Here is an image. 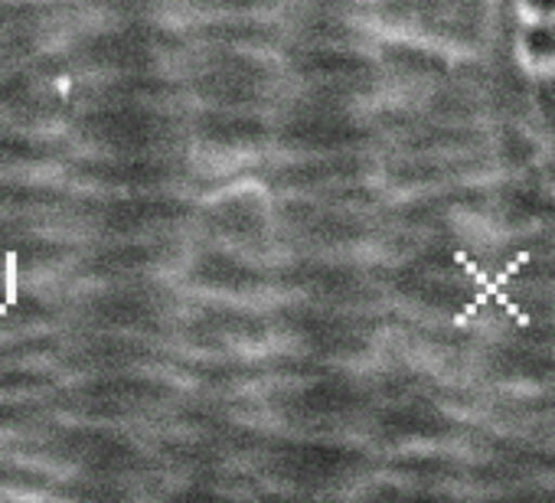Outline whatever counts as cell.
<instances>
[{
  "mask_svg": "<svg viewBox=\"0 0 555 503\" xmlns=\"http://www.w3.org/2000/svg\"><path fill=\"white\" fill-rule=\"evenodd\" d=\"M295 73L305 82L308 95L344 102V105L373 92L376 86V66L363 53L337 47V43L305 50L295 63Z\"/></svg>",
  "mask_w": 555,
  "mask_h": 503,
  "instance_id": "obj_1",
  "label": "cell"
},
{
  "mask_svg": "<svg viewBox=\"0 0 555 503\" xmlns=\"http://www.w3.org/2000/svg\"><path fill=\"white\" fill-rule=\"evenodd\" d=\"M366 138V128L347 112L344 102L308 95L282 125V144L301 154H344Z\"/></svg>",
  "mask_w": 555,
  "mask_h": 503,
  "instance_id": "obj_2",
  "label": "cell"
},
{
  "mask_svg": "<svg viewBox=\"0 0 555 503\" xmlns=\"http://www.w3.org/2000/svg\"><path fill=\"white\" fill-rule=\"evenodd\" d=\"M396 288L405 301L428 311H457L470 298L467 269L457 259H451L448 252H428V256L409 262L399 272Z\"/></svg>",
  "mask_w": 555,
  "mask_h": 503,
  "instance_id": "obj_3",
  "label": "cell"
},
{
  "mask_svg": "<svg viewBox=\"0 0 555 503\" xmlns=\"http://www.w3.org/2000/svg\"><path fill=\"white\" fill-rule=\"evenodd\" d=\"M292 334L321 357H357L370 347V327L353 314V308L308 305L288 311Z\"/></svg>",
  "mask_w": 555,
  "mask_h": 503,
  "instance_id": "obj_4",
  "label": "cell"
},
{
  "mask_svg": "<svg viewBox=\"0 0 555 503\" xmlns=\"http://www.w3.org/2000/svg\"><path fill=\"white\" fill-rule=\"evenodd\" d=\"M295 292H301V301L308 305H327V308H357L366 298V282L350 266H331V262H308L298 266L292 275Z\"/></svg>",
  "mask_w": 555,
  "mask_h": 503,
  "instance_id": "obj_5",
  "label": "cell"
},
{
  "mask_svg": "<svg viewBox=\"0 0 555 503\" xmlns=\"http://www.w3.org/2000/svg\"><path fill=\"white\" fill-rule=\"evenodd\" d=\"M360 409V392L347 379H318L301 386L292 396L288 415H295L305 425L331 428L334 422H347Z\"/></svg>",
  "mask_w": 555,
  "mask_h": 503,
  "instance_id": "obj_6",
  "label": "cell"
},
{
  "mask_svg": "<svg viewBox=\"0 0 555 503\" xmlns=\"http://www.w3.org/2000/svg\"><path fill=\"white\" fill-rule=\"evenodd\" d=\"M209 99H216L222 108H245L248 102H258L268 89V69L255 56H225L216 63L203 79Z\"/></svg>",
  "mask_w": 555,
  "mask_h": 503,
  "instance_id": "obj_7",
  "label": "cell"
},
{
  "mask_svg": "<svg viewBox=\"0 0 555 503\" xmlns=\"http://www.w3.org/2000/svg\"><path fill=\"white\" fill-rule=\"evenodd\" d=\"M353 464H357V457L350 454V448L298 444L278 457V474L295 483H327V480L350 474Z\"/></svg>",
  "mask_w": 555,
  "mask_h": 503,
  "instance_id": "obj_8",
  "label": "cell"
},
{
  "mask_svg": "<svg viewBox=\"0 0 555 503\" xmlns=\"http://www.w3.org/2000/svg\"><path fill=\"white\" fill-rule=\"evenodd\" d=\"M448 425H451L448 415L438 405L422 402V399L389 405L379 415V435L386 441H428V438L444 435Z\"/></svg>",
  "mask_w": 555,
  "mask_h": 503,
  "instance_id": "obj_9",
  "label": "cell"
},
{
  "mask_svg": "<svg viewBox=\"0 0 555 503\" xmlns=\"http://www.w3.org/2000/svg\"><path fill=\"white\" fill-rule=\"evenodd\" d=\"M357 177H360V164L350 157V151L311 154V160H301L282 173V186H288V190L292 186L295 190H331V186L353 183Z\"/></svg>",
  "mask_w": 555,
  "mask_h": 503,
  "instance_id": "obj_10",
  "label": "cell"
},
{
  "mask_svg": "<svg viewBox=\"0 0 555 503\" xmlns=\"http://www.w3.org/2000/svg\"><path fill=\"white\" fill-rule=\"evenodd\" d=\"M212 222L222 229V235L238 238L242 245H255L268 232V206L255 193H232L219 199L212 209Z\"/></svg>",
  "mask_w": 555,
  "mask_h": 503,
  "instance_id": "obj_11",
  "label": "cell"
},
{
  "mask_svg": "<svg viewBox=\"0 0 555 503\" xmlns=\"http://www.w3.org/2000/svg\"><path fill=\"white\" fill-rule=\"evenodd\" d=\"M366 225L347 209H318L301 222V235L314 248H347L363 238Z\"/></svg>",
  "mask_w": 555,
  "mask_h": 503,
  "instance_id": "obj_12",
  "label": "cell"
},
{
  "mask_svg": "<svg viewBox=\"0 0 555 503\" xmlns=\"http://www.w3.org/2000/svg\"><path fill=\"white\" fill-rule=\"evenodd\" d=\"M199 272H203V282L209 288H216V292L248 295V292H255L261 285V275L248 262L229 256V252H216V256H206L199 262Z\"/></svg>",
  "mask_w": 555,
  "mask_h": 503,
  "instance_id": "obj_13",
  "label": "cell"
},
{
  "mask_svg": "<svg viewBox=\"0 0 555 503\" xmlns=\"http://www.w3.org/2000/svg\"><path fill=\"white\" fill-rule=\"evenodd\" d=\"M219 4H222L225 11H235V14L242 11V14H245V11H258V8H264L268 0H219Z\"/></svg>",
  "mask_w": 555,
  "mask_h": 503,
  "instance_id": "obj_14",
  "label": "cell"
}]
</instances>
